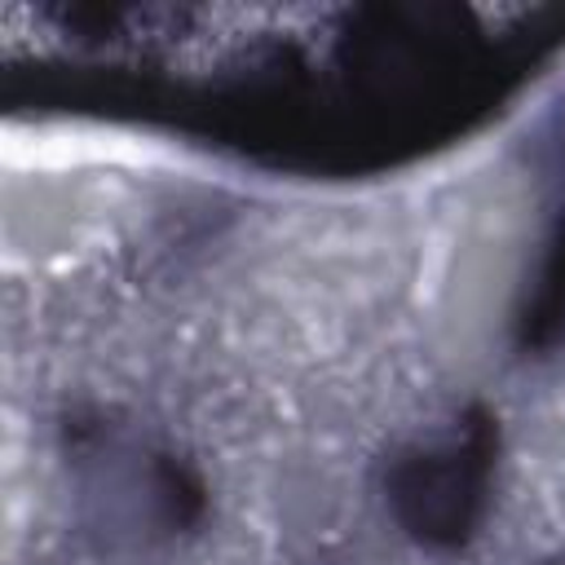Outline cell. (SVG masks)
I'll return each instance as SVG.
<instances>
[{
	"instance_id": "obj_2",
	"label": "cell",
	"mask_w": 565,
	"mask_h": 565,
	"mask_svg": "<svg viewBox=\"0 0 565 565\" xmlns=\"http://www.w3.org/2000/svg\"><path fill=\"white\" fill-rule=\"evenodd\" d=\"M556 159H561V181H565V132L556 137ZM512 344L516 353H552L565 344V203L552 216V234L516 305Z\"/></svg>"
},
{
	"instance_id": "obj_1",
	"label": "cell",
	"mask_w": 565,
	"mask_h": 565,
	"mask_svg": "<svg viewBox=\"0 0 565 565\" xmlns=\"http://www.w3.org/2000/svg\"><path fill=\"white\" fill-rule=\"evenodd\" d=\"M499 463V419L472 402L441 437L397 450L384 468L393 521L433 552H459L477 539Z\"/></svg>"
},
{
	"instance_id": "obj_3",
	"label": "cell",
	"mask_w": 565,
	"mask_h": 565,
	"mask_svg": "<svg viewBox=\"0 0 565 565\" xmlns=\"http://www.w3.org/2000/svg\"><path fill=\"white\" fill-rule=\"evenodd\" d=\"M552 565H565V556H561V561H552Z\"/></svg>"
}]
</instances>
